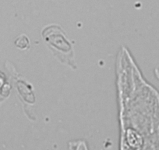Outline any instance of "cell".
<instances>
[{"label": "cell", "mask_w": 159, "mask_h": 150, "mask_svg": "<svg viewBox=\"0 0 159 150\" xmlns=\"http://www.w3.org/2000/svg\"><path fill=\"white\" fill-rule=\"evenodd\" d=\"M42 36L55 56L63 63L67 64L72 68H76L72 44L69 42L60 27L51 25L45 27L42 31Z\"/></svg>", "instance_id": "6da1fadb"}, {"label": "cell", "mask_w": 159, "mask_h": 150, "mask_svg": "<svg viewBox=\"0 0 159 150\" xmlns=\"http://www.w3.org/2000/svg\"><path fill=\"white\" fill-rule=\"evenodd\" d=\"M15 45L18 48L21 49H24L27 48L29 46V40L27 39V37L25 35H22L19 36L15 41Z\"/></svg>", "instance_id": "7a4b0ae2"}]
</instances>
